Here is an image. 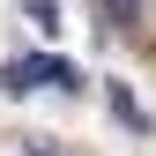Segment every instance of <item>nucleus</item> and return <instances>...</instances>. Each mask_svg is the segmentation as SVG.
Masks as SVG:
<instances>
[{"label":"nucleus","mask_w":156,"mask_h":156,"mask_svg":"<svg viewBox=\"0 0 156 156\" xmlns=\"http://www.w3.org/2000/svg\"><path fill=\"white\" fill-rule=\"evenodd\" d=\"M23 8H30L37 30H60V0H23Z\"/></svg>","instance_id":"3"},{"label":"nucleus","mask_w":156,"mask_h":156,"mask_svg":"<svg viewBox=\"0 0 156 156\" xmlns=\"http://www.w3.org/2000/svg\"><path fill=\"white\" fill-rule=\"evenodd\" d=\"M37 156H60V149H37Z\"/></svg>","instance_id":"4"},{"label":"nucleus","mask_w":156,"mask_h":156,"mask_svg":"<svg viewBox=\"0 0 156 156\" xmlns=\"http://www.w3.org/2000/svg\"><path fill=\"white\" fill-rule=\"evenodd\" d=\"M104 23H119V30H134V23H141V0H104Z\"/></svg>","instance_id":"2"},{"label":"nucleus","mask_w":156,"mask_h":156,"mask_svg":"<svg viewBox=\"0 0 156 156\" xmlns=\"http://www.w3.org/2000/svg\"><path fill=\"white\" fill-rule=\"evenodd\" d=\"M112 112H119V119H126L134 134H149V112L134 104V89H126V82H112Z\"/></svg>","instance_id":"1"}]
</instances>
